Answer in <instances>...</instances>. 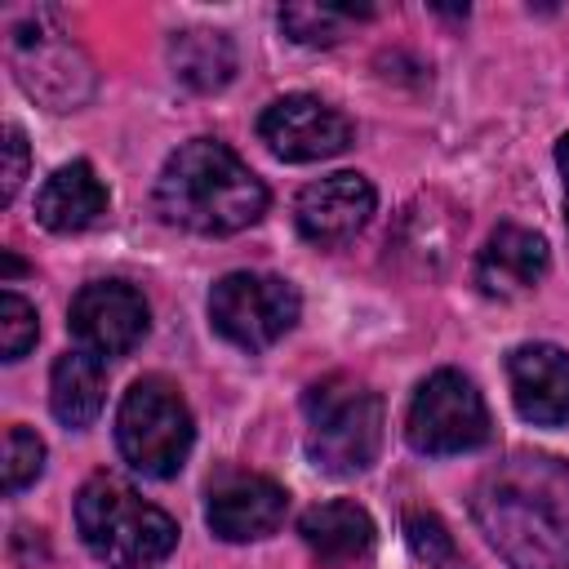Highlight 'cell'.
<instances>
[{
  "mask_svg": "<svg viewBox=\"0 0 569 569\" xmlns=\"http://www.w3.org/2000/svg\"><path fill=\"white\" fill-rule=\"evenodd\" d=\"M373 9H356V4H284L280 9V31L293 44L307 49H329L338 40H347V31L369 18Z\"/></svg>",
  "mask_w": 569,
  "mask_h": 569,
  "instance_id": "obj_19",
  "label": "cell"
},
{
  "mask_svg": "<svg viewBox=\"0 0 569 569\" xmlns=\"http://www.w3.org/2000/svg\"><path fill=\"white\" fill-rule=\"evenodd\" d=\"M156 213L196 236H236L267 213V187L227 142L191 138L156 178Z\"/></svg>",
  "mask_w": 569,
  "mask_h": 569,
  "instance_id": "obj_2",
  "label": "cell"
},
{
  "mask_svg": "<svg viewBox=\"0 0 569 569\" xmlns=\"http://www.w3.org/2000/svg\"><path fill=\"white\" fill-rule=\"evenodd\" d=\"M36 338H40L36 307L22 293L4 289L0 293V351H4V360H22L36 347Z\"/></svg>",
  "mask_w": 569,
  "mask_h": 569,
  "instance_id": "obj_22",
  "label": "cell"
},
{
  "mask_svg": "<svg viewBox=\"0 0 569 569\" xmlns=\"http://www.w3.org/2000/svg\"><path fill=\"white\" fill-rule=\"evenodd\" d=\"M102 400H107V360H98L93 351H62L53 360V373H49V409L62 427H89L98 413H102Z\"/></svg>",
  "mask_w": 569,
  "mask_h": 569,
  "instance_id": "obj_17",
  "label": "cell"
},
{
  "mask_svg": "<svg viewBox=\"0 0 569 569\" xmlns=\"http://www.w3.org/2000/svg\"><path fill=\"white\" fill-rule=\"evenodd\" d=\"M44 471V440L31 427L4 431V493H22Z\"/></svg>",
  "mask_w": 569,
  "mask_h": 569,
  "instance_id": "obj_21",
  "label": "cell"
},
{
  "mask_svg": "<svg viewBox=\"0 0 569 569\" xmlns=\"http://www.w3.org/2000/svg\"><path fill=\"white\" fill-rule=\"evenodd\" d=\"M511 405L533 427L569 422V351L556 342H520L507 356Z\"/></svg>",
  "mask_w": 569,
  "mask_h": 569,
  "instance_id": "obj_13",
  "label": "cell"
},
{
  "mask_svg": "<svg viewBox=\"0 0 569 569\" xmlns=\"http://www.w3.org/2000/svg\"><path fill=\"white\" fill-rule=\"evenodd\" d=\"M102 213H107V187L89 160H71V164L53 169L36 196V218L53 236H76V231L93 227Z\"/></svg>",
  "mask_w": 569,
  "mask_h": 569,
  "instance_id": "obj_16",
  "label": "cell"
},
{
  "mask_svg": "<svg viewBox=\"0 0 569 569\" xmlns=\"http://www.w3.org/2000/svg\"><path fill=\"white\" fill-rule=\"evenodd\" d=\"M302 298L284 276L267 271H227L209 289V320L213 329L240 351H267L298 325Z\"/></svg>",
  "mask_w": 569,
  "mask_h": 569,
  "instance_id": "obj_7",
  "label": "cell"
},
{
  "mask_svg": "<svg viewBox=\"0 0 569 569\" xmlns=\"http://www.w3.org/2000/svg\"><path fill=\"white\" fill-rule=\"evenodd\" d=\"M116 445L138 476L147 480L178 476L196 445V422L182 391L160 373L138 378L116 409Z\"/></svg>",
  "mask_w": 569,
  "mask_h": 569,
  "instance_id": "obj_5",
  "label": "cell"
},
{
  "mask_svg": "<svg viewBox=\"0 0 569 569\" xmlns=\"http://www.w3.org/2000/svg\"><path fill=\"white\" fill-rule=\"evenodd\" d=\"M405 440L422 458H453L480 449L489 440V409L476 382L458 369L427 373L409 400Z\"/></svg>",
  "mask_w": 569,
  "mask_h": 569,
  "instance_id": "obj_6",
  "label": "cell"
},
{
  "mask_svg": "<svg viewBox=\"0 0 569 569\" xmlns=\"http://www.w3.org/2000/svg\"><path fill=\"white\" fill-rule=\"evenodd\" d=\"M289 493L271 476L258 471H227L209 485L204 520L222 542H258L284 525Z\"/></svg>",
  "mask_w": 569,
  "mask_h": 569,
  "instance_id": "obj_12",
  "label": "cell"
},
{
  "mask_svg": "<svg viewBox=\"0 0 569 569\" xmlns=\"http://www.w3.org/2000/svg\"><path fill=\"white\" fill-rule=\"evenodd\" d=\"M9 62L18 84L40 98L49 111H76L89 93H93V67L89 58L58 31L49 27V13L31 18V31L13 27L9 31Z\"/></svg>",
  "mask_w": 569,
  "mask_h": 569,
  "instance_id": "obj_8",
  "label": "cell"
},
{
  "mask_svg": "<svg viewBox=\"0 0 569 569\" xmlns=\"http://www.w3.org/2000/svg\"><path fill=\"white\" fill-rule=\"evenodd\" d=\"M22 178H27V133L18 124H9L4 129V187H0V200L4 204L18 196Z\"/></svg>",
  "mask_w": 569,
  "mask_h": 569,
  "instance_id": "obj_23",
  "label": "cell"
},
{
  "mask_svg": "<svg viewBox=\"0 0 569 569\" xmlns=\"http://www.w3.org/2000/svg\"><path fill=\"white\" fill-rule=\"evenodd\" d=\"M298 538L311 551L316 569H369L373 547H378L373 516L360 502H347V498L307 507L298 516Z\"/></svg>",
  "mask_w": 569,
  "mask_h": 569,
  "instance_id": "obj_14",
  "label": "cell"
},
{
  "mask_svg": "<svg viewBox=\"0 0 569 569\" xmlns=\"http://www.w3.org/2000/svg\"><path fill=\"white\" fill-rule=\"evenodd\" d=\"M169 67L173 76L196 93H218L236 76V44L227 31L191 27L169 40Z\"/></svg>",
  "mask_w": 569,
  "mask_h": 569,
  "instance_id": "obj_18",
  "label": "cell"
},
{
  "mask_svg": "<svg viewBox=\"0 0 569 569\" xmlns=\"http://www.w3.org/2000/svg\"><path fill=\"white\" fill-rule=\"evenodd\" d=\"M405 538H409L413 556L427 569H462L458 547H453V533L445 529V520L436 511H409L405 516Z\"/></svg>",
  "mask_w": 569,
  "mask_h": 569,
  "instance_id": "obj_20",
  "label": "cell"
},
{
  "mask_svg": "<svg viewBox=\"0 0 569 569\" xmlns=\"http://www.w3.org/2000/svg\"><path fill=\"white\" fill-rule=\"evenodd\" d=\"M551 267V249L538 231L529 227H516V222H502L489 231L485 249L476 253V267H471V280L485 298H520L529 293Z\"/></svg>",
  "mask_w": 569,
  "mask_h": 569,
  "instance_id": "obj_15",
  "label": "cell"
},
{
  "mask_svg": "<svg viewBox=\"0 0 569 569\" xmlns=\"http://www.w3.org/2000/svg\"><path fill=\"white\" fill-rule=\"evenodd\" d=\"M76 529L80 542L111 569H147L178 547V520L111 471H98L80 485Z\"/></svg>",
  "mask_w": 569,
  "mask_h": 569,
  "instance_id": "obj_3",
  "label": "cell"
},
{
  "mask_svg": "<svg viewBox=\"0 0 569 569\" xmlns=\"http://www.w3.org/2000/svg\"><path fill=\"white\" fill-rule=\"evenodd\" d=\"M258 138L267 142V151L276 160L316 164V160L342 156L351 147L356 129L338 107L320 102L316 93H289V98H276L258 116Z\"/></svg>",
  "mask_w": 569,
  "mask_h": 569,
  "instance_id": "obj_9",
  "label": "cell"
},
{
  "mask_svg": "<svg viewBox=\"0 0 569 569\" xmlns=\"http://www.w3.org/2000/svg\"><path fill=\"white\" fill-rule=\"evenodd\" d=\"M373 204H378V191L365 173H329L298 191L293 222H298V236L311 240L316 249H342L365 231V222L373 218Z\"/></svg>",
  "mask_w": 569,
  "mask_h": 569,
  "instance_id": "obj_11",
  "label": "cell"
},
{
  "mask_svg": "<svg viewBox=\"0 0 569 569\" xmlns=\"http://www.w3.org/2000/svg\"><path fill=\"white\" fill-rule=\"evenodd\" d=\"M307 458L325 476H360L382 449V400L351 373H325L302 396Z\"/></svg>",
  "mask_w": 569,
  "mask_h": 569,
  "instance_id": "obj_4",
  "label": "cell"
},
{
  "mask_svg": "<svg viewBox=\"0 0 569 569\" xmlns=\"http://www.w3.org/2000/svg\"><path fill=\"white\" fill-rule=\"evenodd\" d=\"M471 520L511 569H569V462L507 453L476 480Z\"/></svg>",
  "mask_w": 569,
  "mask_h": 569,
  "instance_id": "obj_1",
  "label": "cell"
},
{
  "mask_svg": "<svg viewBox=\"0 0 569 569\" xmlns=\"http://www.w3.org/2000/svg\"><path fill=\"white\" fill-rule=\"evenodd\" d=\"M67 329L80 351H93L98 360L124 356L147 333V298L129 280H89L67 311Z\"/></svg>",
  "mask_w": 569,
  "mask_h": 569,
  "instance_id": "obj_10",
  "label": "cell"
},
{
  "mask_svg": "<svg viewBox=\"0 0 569 569\" xmlns=\"http://www.w3.org/2000/svg\"><path fill=\"white\" fill-rule=\"evenodd\" d=\"M556 164H560V178H565V231H569V133L556 142Z\"/></svg>",
  "mask_w": 569,
  "mask_h": 569,
  "instance_id": "obj_24",
  "label": "cell"
}]
</instances>
